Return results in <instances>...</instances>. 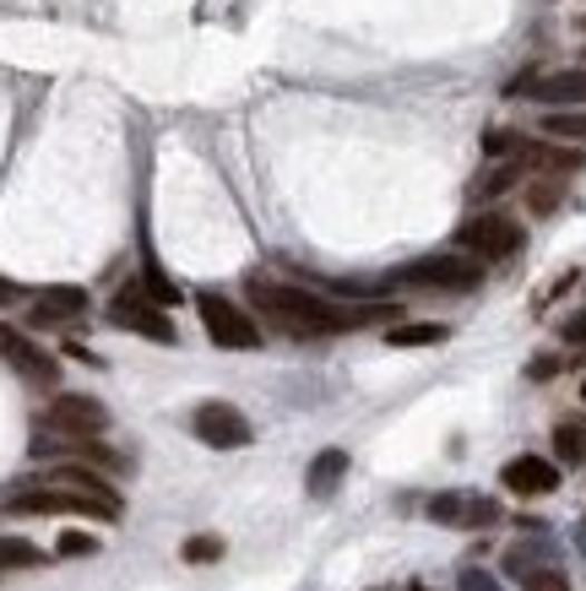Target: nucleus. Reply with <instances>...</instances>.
Returning a JSON list of instances; mask_svg holds the SVG:
<instances>
[{"label":"nucleus","instance_id":"1","mask_svg":"<svg viewBox=\"0 0 586 591\" xmlns=\"http://www.w3.org/2000/svg\"><path fill=\"white\" fill-rule=\"evenodd\" d=\"M251 304L261 321H272L289 337H326V332H353L375 321H402V304H332V298L293 288V283H251Z\"/></svg>","mask_w":586,"mask_h":591},{"label":"nucleus","instance_id":"2","mask_svg":"<svg viewBox=\"0 0 586 591\" xmlns=\"http://www.w3.org/2000/svg\"><path fill=\"white\" fill-rule=\"evenodd\" d=\"M196 315H202V326H207V337L217 347H228V353H251L261 347V326H255L251 309H240L234 298L223 294H202L196 298Z\"/></svg>","mask_w":586,"mask_h":591},{"label":"nucleus","instance_id":"3","mask_svg":"<svg viewBox=\"0 0 586 591\" xmlns=\"http://www.w3.org/2000/svg\"><path fill=\"white\" fill-rule=\"evenodd\" d=\"M397 277H402V283H413V288L467 294V288H478V283H484V266H478L472 255H423V260H413V266H402Z\"/></svg>","mask_w":586,"mask_h":591},{"label":"nucleus","instance_id":"4","mask_svg":"<svg viewBox=\"0 0 586 591\" xmlns=\"http://www.w3.org/2000/svg\"><path fill=\"white\" fill-rule=\"evenodd\" d=\"M6 510H17V515H98V521H120V505H109V500H87V494H71V489H22V494H11Z\"/></svg>","mask_w":586,"mask_h":591},{"label":"nucleus","instance_id":"5","mask_svg":"<svg viewBox=\"0 0 586 591\" xmlns=\"http://www.w3.org/2000/svg\"><path fill=\"white\" fill-rule=\"evenodd\" d=\"M457 250L472 255V260H505V255L521 250V228L505 211H484V217L457 228Z\"/></svg>","mask_w":586,"mask_h":591},{"label":"nucleus","instance_id":"6","mask_svg":"<svg viewBox=\"0 0 586 591\" xmlns=\"http://www.w3.org/2000/svg\"><path fill=\"white\" fill-rule=\"evenodd\" d=\"M43 423L60 434V440H71V445H82V440H98L104 429H109V407L98 402V396H55L49 402V413H43Z\"/></svg>","mask_w":586,"mask_h":591},{"label":"nucleus","instance_id":"7","mask_svg":"<svg viewBox=\"0 0 586 591\" xmlns=\"http://www.w3.org/2000/svg\"><path fill=\"white\" fill-rule=\"evenodd\" d=\"M191 429H196V440L212 445V451H240V445H251V418H245L240 407H228V402H202V407L191 413Z\"/></svg>","mask_w":586,"mask_h":591},{"label":"nucleus","instance_id":"8","mask_svg":"<svg viewBox=\"0 0 586 591\" xmlns=\"http://www.w3.org/2000/svg\"><path fill=\"white\" fill-rule=\"evenodd\" d=\"M109 321L120 332H136V337H147V342H174V321L164 315V304H153L141 288H126V294L115 298L109 304Z\"/></svg>","mask_w":586,"mask_h":591},{"label":"nucleus","instance_id":"9","mask_svg":"<svg viewBox=\"0 0 586 591\" xmlns=\"http://www.w3.org/2000/svg\"><path fill=\"white\" fill-rule=\"evenodd\" d=\"M500 483L510 494H521V500H538V494L559 489V466L548 462V456H516V462H505Z\"/></svg>","mask_w":586,"mask_h":591},{"label":"nucleus","instance_id":"10","mask_svg":"<svg viewBox=\"0 0 586 591\" xmlns=\"http://www.w3.org/2000/svg\"><path fill=\"white\" fill-rule=\"evenodd\" d=\"M521 98H538V104H554V109H586V66H570V71H548V77H533Z\"/></svg>","mask_w":586,"mask_h":591},{"label":"nucleus","instance_id":"11","mask_svg":"<svg viewBox=\"0 0 586 591\" xmlns=\"http://www.w3.org/2000/svg\"><path fill=\"white\" fill-rule=\"evenodd\" d=\"M0 353H6V364H11L22 381H33V385H55V381H60V364H55L49 353H39L22 332H0Z\"/></svg>","mask_w":586,"mask_h":591},{"label":"nucleus","instance_id":"12","mask_svg":"<svg viewBox=\"0 0 586 591\" xmlns=\"http://www.w3.org/2000/svg\"><path fill=\"white\" fill-rule=\"evenodd\" d=\"M87 309V294L82 288H43L39 304H33V326H66Z\"/></svg>","mask_w":586,"mask_h":591},{"label":"nucleus","instance_id":"13","mask_svg":"<svg viewBox=\"0 0 586 591\" xmlns=\"http://www.w3.org/2000/svg\"><path fill=\"white\" fill-rule=\"evenodd\" d=\"M521 164H533V169H544V174H576L586 164L576 147H554V141H544V147H533L527 141V152H521Z\"/></svg>","mask_w":586,"mask_h":591},{"label":"nucleus","instance_id":"14","mask_svg":"<svg viewBox=\"0 0 586 591\" xmlns=\"http://www.w3.org/2000/svg\"><path fill=\"white\" fill-rule=\"evenodd\" d=\"M342 477H348V451H321V456L310 462V472H304V489H310V494H332Z\"/></svg>","mask_w":586,"mask_h":591},{"label":"nucleus","instance_id":"15","mask_svg":"<svg viewBox=\"0 0 586 591\" xmlns=\"http://www.w3.org/2000/svg\"><path fill=\"white\" fill-rule=\"evenodd\" d=\"M544 136H554V141H586V109H548Z\"/></svg>","mask_w":586,"mask_h":591},{"label":"nucleus","instance_id":"16","mask_svg":"<svg viewBox=\"0 0 586 591\" xmlns=\"http://www.w3.org/2000/svg\"><path fill=\"white\" fill-rule=\"evenodd\" d=\"M391 347H434V342H446V326H429V321H408V326H391L385 332Z\"/></svg>","mask_w":586,"mask_h":591},{"label":"nucleus","instance_id":"17","mask_svg":"<svg viewBox=\"0 0 586 591\" xmlns=\"http://www.w3.org/2000/svg\"><path fill=\"white\" fill-rule=\"evenodd\" d=\"M516 179H521V158H516V164H505V169H489V174H484V179L472 185V201H495V196H505Z\"/></svg>","mask_w":586,"mask_h":591},{"label":"nucleus","instance_id":"18","mask_svg":"<svg viewBox=\"0 0 586 591\" xmlns=\"http://www.w3.org/2000/svg\"><path fill=\"white\" fill-rule=\"evenodd\" d=\"M43 564V549H33L28 538H0V570H33Z\"/></svg>","mask_w":586,"mask_h":591},{"label":"nucleus","instance_id":"19","mask_svg":"<svg viewBox=\"0 0 586 591\" xmlns=\"http://www.w3.org/2000/svg\"><path fill=\"white\" fill-rule=\"evenodd\" d=\"M484 152H489V158H521L527 141H521L516 130H489V136H484Z\"/></svg>","mask_w":586,"mask_h":591},{"label":"nucleus","instance_id":"20","mask_svg":"<svg viewBox=\"0 0 586 591\" xmlns=\"http://www.w3.org/2000/svg\"><path fill=\"white\" fill-rule=\"evenodd\" d=\"M461 505H467V494H434V500H429V521L461 526Z\"/></svg>","mask_w":586,"mask_h":591},{"label":"nucleus","instance_id":"21","mask_svg":"<svg viewBox=\"0 0 586 591\" xmlns=\"http://www.w3.org/2000/svg\"><path fill=\"white\" fill-rule=\"evenodd\" d=\"M495 521H500V505H495V500H472V494H467L461 526H495Z\"/></svg>","mask_w":586,"mask_h":591},{"label":"nucleus","instance_id":"22","mask_svg":"<svg viewBox=\"0 0 586 591\" xmlns=\"http://www.w3.org/2000/svg\"><path fill=\"white\" fill-rule=\"evenodd\" d=\"M179 553H185V564H212V559H223V538H191Z\"/></svg>","mask_w":586,"mask_h":591},{"label":"nucleus","instance_id":"23","mask_svg":"<svg viewBox=\"0 0 586 591\" xmlns=\"http://www.w3.org/2000/svg\"><path fill=\"white\" fill-rule=\"evenodd\" d=\"M521 581H527V591H570V581H565L559 570H548V564H538V570H521Z\"/></svg>","mask_w":586,"mask_h":591},{"label":"nucleus","instance_id":"24","mask_svg":"<svg viewBox=\"0 0 586 591\" xmlns=\"http://www.w3.org/2000/svg\"><path fill=\"white\" fill-rule=\"evenodd\" d=\"M554 440H559V456H565V462H582V456H586V434H582V429H570V423H565Z\"/></svg>","mask_w":586,"mask_h":591},{"label":"nucleus","instance_id":"25","mask_svg":"<svg viewBox=\"0 0 586 591\" xmlns=\"http://www.w3.org/2000/svg\"><path fill=\"white\" fill-rule=\"evenodd\" d=\"M55 553H66V559H71V553H98V538H87V532H66V538L55 543Z\"/></svg>","mask_w":586,"mask_h":591},{"label":"nucleus","instance_id":"26","mask_svg":"<svg viewBox=\"0 0 586 591\" xmlns=\"http://www.w3.org/2000/svg\"><path fill=\"white\" fill-rule=\"evenodd\" d=\"M527 201H533V211H554L559 207V185H533V196H527Z\"/></svg>","mask_w":586,"mask_h":591},{"label":"nucleus","instance_id":"27","mask_svg":"<svg viewBox=\"0 0 586 591\" xmlns=\"http://www.w3.org/2000/svg\"><path fill=\"white\" fill-rule=\"evenodd\" d=\"M559 337H565V342H586V309H576V315L559 326Z\"/></svg>","mask_w":586,"mask_h":591},{"label":"nucleus","instance_id":"28","mask_svg":"<svg viewBox=\"0 0 586 591\" xmlns=\"http://www.w3.org/2000/svg\"><path fill=\"white\" fill-rule=\"evenodd\" d=\"M461 591H500V587H495L484 570H467V575H461Z\"/></svg>","mask_w":586,"mask_h":591},{"label":"nucleus","instance_id":"29","mask_svg":"<svg viewBox=\"0 0 586 591\" xmlns=\"http://www.w3.org/2000/svg\"><path fill=\"white\" fill-rule=\"evenodd\" d=\"M554 370H559V358H533V370H527V375H533V381H548Z\"/></svg>","mask_w":586,"mask_h":591},{"label":"nucleus","instance_id":"30","mask_svg":"<svg viewBox=\"0 0 586 591\" xmlns=\"http://www.w3.org/2000/svg\"><path fill=\"white\" fill-rule=\"evenodd\" d=\"M17 298H22V288H17V283H6V277H0V304H17Z\"/></svg>","mask_w":586,"mask_h":591},{"label":"nucleus","instance_id":"31","mask_svg":"<svg viewBox=\"0 0 586 591\" xmlns=\"http://www.w3.org/2000/svg\"><path fill=\"white\" fill-rule=\"evenodd\" d=\"M582 402H586V381H582Z\"/></svg>","mask_w":586,"mask_h":591},{"label":"nucleus","instance_id":"32","mask_svg":"<svg viewBox=\"0 0 586 591\" xmlns=\"http://www.w3.org/2000/svg\"><path fill=\"white\" fill-rule=\"evenodd\" d=\"M413 591H429V587H413Z\"/></svg>","mask_w":586,"mask_h":591}]
</instances>
